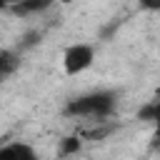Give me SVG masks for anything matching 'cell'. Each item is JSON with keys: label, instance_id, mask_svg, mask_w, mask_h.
<instances>
[{"label": "cell", "instance_id": "1", "mask_svg": "<svg viewBox=\"0 0 160 160\" xmlns=\"http://www.w3.org/2000/svg\"><path fill=\"white\" fill-rule=\"evenodd\" d=\"M115 105V95L112 92H92V95H82L68 102L65 112L68 115H92V118H102L112 110Z\"/></svg>", "mask_w": 160, "mask_h": 160}, {"label": "cell", "instance_id": "2", "mask_svg": "<svg viewBox=\"0 0 160 160\" xmlns=\"http://www.w3.org/2000/svg\"><path fill=\"white\" fill-rule=\"evenodd\" d=\"M92 62V48L90 45H70L62 55V65L68 75H78Z\"/></svg>", "mask_w": 160, "mask_h": 160}, {"label": "cell", "instance_id": "3", "mask_svg": "<svg viewBox=\"0 0 160 160\" xmlns=\"http://www.w3.org/2000/svg\"><path fill=\"white\" fill-rule=\"evenodd\" d=\"M50 2H52V0H20V2L10 5V10H12V12H18V15H28V12H38V10H45Z\"/></svg>", "mask_w": 160, "mask_h": 160}, {"label": "cell", "instance_id": "4", "mask_svg": "<svg viewBox=\"0 0 160 160\" xmlns=\"http://www.w3.org/2000/svg\"><path fill=\"white\" fill-rule=\"evenodd\" d=\"M15 65H18V58L12 52H8V50H0V80L5 75H10L15 70Z\"/></svg>", "mask_w": 160, "mask_h": 160}, {"label": "cell", "instance_id": "5", "mask_svg": "<svg viewBox=\"0 0 160 160\" xmlns=\"http://www.w3.org/2000/svg\"><path fill=\"white\" fill-rule=\"evenodd\" d=\"M0 155H25V158H35V152H32V148H28V145H8V148H0Z\"/></svg>", "mask_w": 160, "mask_h": 160}, {"label": "cell", "instance_id": "6", "mask_svg": "<svg viewBox=\"0 0 160 160\" xmlns=\"http://www.w3.org/2000/svg\"><path fill=\"white\" fill-rule=\"evenodd\" d=\"M78 148H80V140L68 138V140H65V145H62V152H72V150H78Z\"/></svg>", "mask_w": 160, "mask_h": 160}, {"label": "cell", "instance_id": "7", "mask_svg": "<svg viewBox=\"0 0 160 160\" xmlns=\"http://www.w3.org/2000/svg\"><path fill=\"white\" fill-rule=\"evenodd\" d=\"M138 2L148 10H160V0H138Z\"/></svg>", "mask_w": 160, "mask_h": 160}, {"label": "cell", "instance_id": "8", "mask_svg": "<svg viewBox=\"0 0 160 160\" xmlns=\"http://www.w3.org/2000/svg\"><path fill=\"white\" fill-rule=\"evenodd\" d=\"M15 2H20V0H0V5H15Z\"/></svg>", "mask_w": 160, "mask_h": 160}, {"label": "cell", "instance_id": "9", "mask_svg": "<svg viewBox=\"0 0 160 160\" xmlns=\"http://www.w3.org/2000/svg\"><path fill=\"white\" fill-rule=\"evenodd\" d=\"M62 2H70V0H62Z\"/></svg>", "mask_w": 160, "mask_h": 160}]
</instances>
